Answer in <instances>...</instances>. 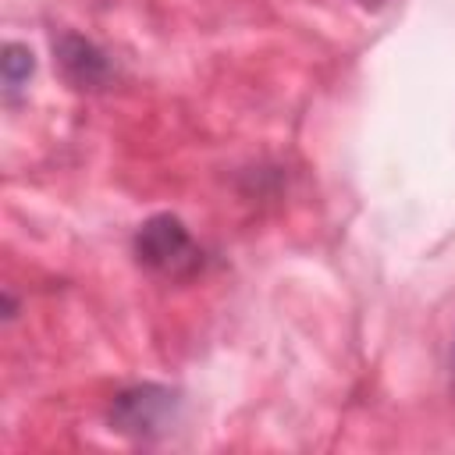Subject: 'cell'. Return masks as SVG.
<instances>
[{
    "instance_id": "3957f363",
    "label": "cell",
    "mask_w": 455,
    "mask_h": 455,
    "mask_svg": "<svg viewBox=\"0 0 455 455\" xmlns=\"http://www.w3.org/2000/svg\"><path fill=\"white\" fill-rule=\"evenodd\" d=\"M53 53H57V64L68 75V82L78 85V89H100L114 75L107 53L92 39H85L78 32H60L53 39Z\"/></svg>"
},
{
    "instance_id": "277c9868",
    "label": "cell",
    "mask_w": 455,
    "mask_h": 455,
    "mask_svg": "<svg viewBox=\"0 0 455 455\" xmlns=\"http://www.w3.org/2000/svg\"><path fill=\"white\" fill-rule=\"evenodd\" d=\"M36 71V57L25 43H7L4 46V89L7 96H14Z\"/></svg>"
},
{
    "instance_id": "5b68a950",
    "label": "cell",
    "mask_w": 455,
    "mask_h": 455,
    "mask_svg": "<svg viewBox=\"0 0 455 455\" xmlns=\"http://www.w3.org/2000/svg\"><path fill=\"white\" fill-rule=\"evenodd\" d=\"M451 373H455V345H451Z\"/></svg>"
},
{
    "instance_id": "7a4b0ae2",
    "label": "cell",
    "mask_w": 455,
    "mask_h": 455,
    "mask_svg": "<svg viewBox=\"0 0 455 455\" xmlns=\"http://www.w3.org/2000/svg\"><path fill=\"white\" fill-rule=\"evenodd\" d=\"M135 256L142 267L167 277H188L203 263L192 231L174 213H156L135 231Z\"/></svg>"
},
{
    "instance_id": "6da1fadb",
    "label": "cell",
    "mask_w": 455,
    "mask_h": 455,
    "mask_svg": "<svg viewBox=\"0 0 455 455\" xmlns=\"http://www.w3.org/2000/svg\"><path fill=\"white\" fill-rule=\"evenodd\" d=\"M181 412V395L167 384H135L117 391L114 405H110V423L114 430L139 437V441H153L164 437L167 430H174Z\"/></svg>"
}]
</instances>
